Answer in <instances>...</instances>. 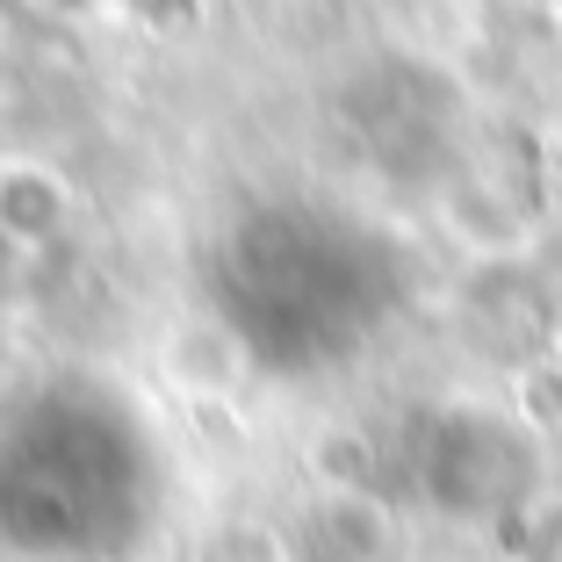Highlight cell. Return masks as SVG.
<instances>
[{
  "mask_svg": "<svg viewBox=\"0 0 562 562\" xmlns=\"http://www.w3.org/2000/svg\"><path fill=\"white\" fill-rule=\"evenodd\" d=\"M232 317L267 361H325L347 353L382 303V260L353 224L303 210H267L232 238L224 267Z\"/></svg>",
  "mask_w": 562,
  "mask_h": 562,
  "instance_id": "obj_2",
  "label": "cell"
},
{
  "mask_svg": "<svg viewBox=\"0 0 562 562\" xmlns=\"http://www.w3.org/2000/svg\"><path fill=\"white\" fill-rule=\"evenodd\" d=\"M159 513V440L109 382L44 375L0 412V548L22 562H131Z\"/></svg>",
  "mask_w": 562,
  "mask_h": 562,
  "instance_id": "obj_1",
  "label": "cell"
}]
</instances>
